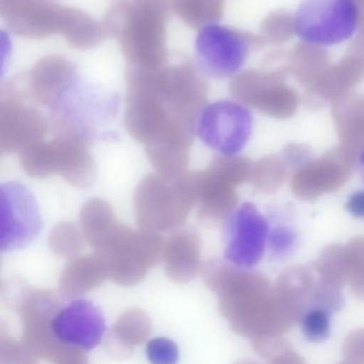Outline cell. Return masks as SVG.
I'll use <instances>...</instances> for the list:
<instances>
[{
    "mask_svg": "<svg viewBox=\"0 0 364 364\" xmlns=\"http://www.w3.org/2000/svg\"><path fill=\"white\" fill-rule=\"evenodd\" d=\"M89 245L100 255L115 279L132 282L160 260L162 239L154 231L135 230L115 218Z\"/></svg>",
    "mask_w": 364,
    "mask_h": 364,
    "instance_id": "obj_2",
    "label": "cell"
},
{
    "mask_svg": "<svg viewBox=\"0 0 364 364\" xmlns=\"http://www.w3.org/2000/svg\"><path fill=\"white\" fill-rule=\"evenodd\" d=\"M359 23L356 0H301L293 17V31L306 44L331 47L350 40Z\"/></svg>",
    "mask_w": 364,
    "mask_h": 364,
    "instance_id": "obj_4",
    "label": "cell"
},
{
    "mask_svg": "<svg viewBox=\"0 0 364 364\" xmlns=\"http://www.w3.org/2000/svg\"><path fill=\"white\" fill-rule=\"evenodd\" d=\"M358 168L359 173H360L361 181H363V183L364 184V149L363 151H361L360 155H359Z\"/></svg>",
    "mask_w": 364,
    "mask_h": 364,
    "instance_id": "obj_18",
    "label": "cell"
},
{
    "mask_svg": "<svg viewBox=\"0 0 364 364\" xmlns=\"http://www.w3.org/2000/svg\"><path fill=\"white\" fill-rule=\"evenodd\" d=\"M51 331L64 346L92 350L102 343L106 318L102 309L92 301L74 299L56 312L51 320Z\"/></svg>",
    "mask_w": 364,
    "mask_h": 364,
    "instance_id": "obj_9",
    "label": "cell"
},
{
    "mask_svg": "<svg viewBox=\"0 0 364 364\" xmlns=\"http://www.w3.org/2000/svg\"><path fill=\"white\" fill-rule=\"evenodd\" d=\"M108 267L104 259L94 254L72 261L64 269L62 279L66 288L83 289L102 279Z\"/></svg>",
    "mask_w": 364,
    "mask_h": 364,
    "instance_id": "obj_13",
    "label": "cell"
},
{
    "mask_svg": "<svg viewBox=\"0 0 364 364\" xmlns=\"http://www.w3.org/2000/svg\"><path fill=\"white\" fill-rule=\"evenodd\" d=\"M269 237L267 254L271 259L286 260L298 250L301 235L292 218L281 210L267 214Z\"/></svg>",
    "mask_w": 364,
    "mask_h": 364,
    "instance_id": "obj_12",
    "label": "cell"
},
{
    "mask_svg": "<svg viewBox=\"0 0 364 364\" xmlns=\"http://www.w3.org/2000/svg\"><path fill=\"white\" fill-rule=\"evenodd\" d=\"M21 166L32 178L59 175L75 188H88L96 178V166L87 142L75 136H59L36 143L21 153Z\"/></svg>",
    "mask_w": 364,
    "mask_h": 364,
    "instance_id": "obj_3",
    "label": "cell"
},
{
    "mask_svg": "<svg viewBox=\"0 0 364 364\" xmlns=\"http://www.w3.org/2000/svg\"><path fill=\"white\" fill-rule=\"evenodd\" d=\"M165 263L171 277L186 279L201 265V237L194 229H183L171 235L164 244Z\"/></svg>",
    "mask_w": 364,
    "mask_h": 364,
    "instance_id": "obj_11",
    "label": "cell"
},
{
    "mask_svg": "<svg viewBox=\"0 0 364 364\" xmlns=\"http://www.w3.org/2000/svg\"><path fill=\"white\" fill-rule=\"evenodd\" d=\"M228 216L224 257L236 269H254L267 254V216L251 203H241Z\"/></svg>",
    "mask_w": 364,
    "mask_h": 364,
    "instance_id": "obj_7",
    "label": "cell"
},
{
    "mask_svg": "<svg viewBox=\"0 0 364 364\" xmlns=\"http://www.w3.org/2000/svg\"><path fill=\"white\" fill-rule=\"evenodd\" d=\"M1 250H23L36 241L42 228L40 210L29 188L10 181L0 186Z\"/></svg>",
    "mask_w": 364,
    "mask_h": 364,
    "instance_id": "obj_8",
    "label": "cell"
},
{
    "mask_svg": "<svg viewBox=\"0 0 364 364\" xmlns=\"http://www.w3.org/2000/svg\"><path fill=\"white\" fill-rule=\"evenodd\" d=\"M194 60L203 75L227 79L239 74L250 53V42L243 32L209 23L199 30L194 40Z\"/></svg>",
    "mask_w": 364,
    "mask_h": 364,
    "instance_id": "obj_5",
    "label": "cell"
},
{
    "mask_svg": "<svg viewBox=\"0 0 364 364\" xmlns=\"http://www.w3.org/2000/svg\"><path fill=\"white\" fill-rule=\"evenodd\" d=\"M48 132L43 113L27 106L19 98H2L0 104V151L4 154L24 153L41 142Z\"/></svg>",
    "mask_w": 364,
    "mask_h": 364,
    "instance_id": "obj_10",
    "label": "cell"
},
{
    "mask_svg": "<svg viewBox=\"0 0 364 364\" xmlns=\"http://www.w3.org/2000/svg\"><path fill=\"white\" fill-rule=\"evenodd\" d=\"M345 208L350 215L364 220V190L353 193L346 201Z\"/></svg>",
    "mask_w": 364,
    "mask_h": 364,
    "instance_id": "obj_17",
    "label": "cell"
},
{
    "mask_svg": "<svg viewBox=\"0 0 364 364\" xmlns=\"http://www.w3.org/2000/svg\"><path fill=\"white\" fill-rule=\"evenodd\" d=\"M333 318L328 309L321 306L310 308L301 321V333L311 343H322L329 339Z\"/></svg>",
    "mask_w": 364,
    "mask_h": 364,
    "instance_id": "obj_15",
    "label": "cell"
},
{
    "mask_svg": "<svg viewBox=\"0 0 364 364\" xmlns=\"http://www.w3.org/2000/svg\"><path fill=\"white\" fill-rule=\"evenodd\" d=\"M254 129L251 111L232 100H219L202 109L198 136L209 149L234 157L245 149Z\"/></svg>",
    "mask_w": 364,
    "mask_h": 364,
    "instance_id": "obj_6",
    "label": "cell"
},
{
    "mask_svg": "<svg viewBox=\"0 0 364 364\" xmlns=\"http://www.w3.org/2000/svg\"><path fill=\"white\" fill-rule=\"evenodd\" d=\"M197 203L194 173L149 175L134 193V213L140 229L172 230L184 224Z\"/></svg>",
    "mask_w": 364,
    "mask_h": 364,
    "instance_id": "obj_1",
    "label": "cell"
},
{
    "mask_svg": "<svg viewBox=\"0 0 364 364\" xmlns=\"http://www.w3.org/2000/svg\"><path fill=\"white\" fill-rule=\"evenodd\" d=\"M83 229L75 223L62 222L51 229L48 237V246L53 254L60 257L77 256L83 247Z\"/></svg>",
    "mask_w": 364,
    "mask_h": 364,
    "instance_id": "obj_14",
    "label": "cell"
},
{
    "mask_svg": "<svg viewBox=\"0 0 364 364\" xmlns=\"http://www.w3.org/2000/svg\"><path fill=\"white\" fill-rule=\"evenodd\" d=\"M145 355L150 364H177L180 360L179 346L166 337L150 340L145 346Z\"/></svg>",
    "mask_w": 364,
    "mask_h": 364,
    "instance_id": "obj_16",
    "label": "cell"
}]
</instances>
